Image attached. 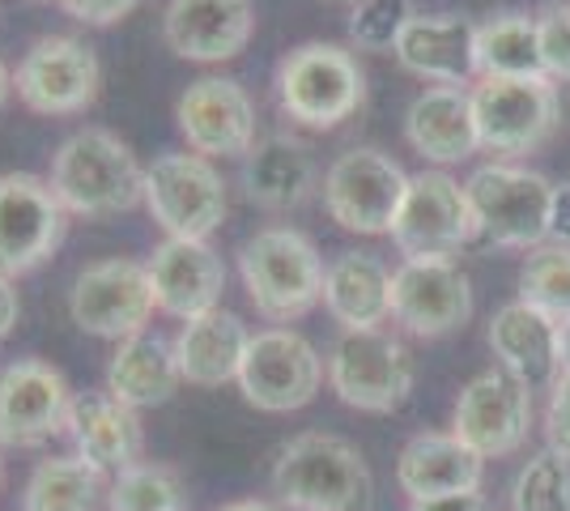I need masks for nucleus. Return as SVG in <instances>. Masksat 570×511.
I'll list each match as a JSON object with an SVG mask.
<instances>
[{"mask_svg":"<svg viewBox=\"0 0 570 511\" xmlns=\"http://www.w3.org/2000/svg\"><path fill=\"white\" fill-rule=\"evenodd\" d=\"M273 494L289 511H371L375 478L357 443L333 431H303L273 461Z\"/></svg>","mask_w":570,"mask_h":511,"instance_id":"nucleus-1","label":"nucleus"},{"mask_svg":"<svg viewBox=\"0 0 570 511\" xmlns=\"http://www.w3.org/2000/svg\"><path fill=\"white\" fill-rule=\"evenodd\" d=\"M51 193L77 218H111L145 205V167L107 128H81L51 154Z\"/></svg>","mask_w":570,"mask_h":511,"instance_id":"nucleus-2","label":"nucleus"},{"mask_svg":"<svg viewBox=\"0 0 570 511\" xmlns=\"http://www.w3.org/2000/svg\"><path fill=\"white\" fill-rule=\"evenodd\" d=\"M238 273L252 307L273 324L303 320L324 303V261L320 247L294 226H264L238 247Z\"/></svg>","mask_w":570,"mask_h":511,"instance_id":"nucleus-3","label":"nucleus"},{"mask_svg":"<svg viewBox=\"0 0 570 511\" xmlns=\"http://www.w3.org/2000/svg\"><path fill=\"white\" fill-rule=\"evenodd\" d=\"M277 102L294 124L328 132L366 102V73L336 43H303L277 65Z\"/></svg>","mask_w":570,"mask_h":511,"instance_id":"nucleus-4","label":"nucleus"},{"mask_svg":"<svg viewBox=\"0 0 570 511\" xmlns=\"http://www.w3.org/2000/svg\"><path fill=\"white\" fill-rule=\"evenodd\" d=\"M553 188L558 184H549L541 170L515 167V163L476 167L464 184L481 239L494 247H520V252L549 244Z\"/></svg>","mask_w":570,"mask_h":511,"instance_id":"nucleus-5","label":"nucleus"},{"mask_svg":"<svg viewBox=\"0 0 570 511\" xmlns=\"http://www.w3.org/2000/svg\"><path fill=\"white\" fill-rule=\"evenodd\" d=\"M417 380L413 354L404 350L401 337L383 328H362V333H341L328 350V384L336 401L362 410V414H396Z\"/></svg>","mask_w":570,"mask_h":511,"instance_id":"nucleus-6","label":"nucleus"},{"mask_svg":"<svg viewBox=\"0 0 570 511\" xmlns=\"http://www.w3.org/2000/svg\"><path fill=\"white\" fill-rule=\"evenodd\" d=\"M473 239H481V226L464 184L443 167L409 175V193L392 226V244L404 261H452Z\"/></svg>","mask_w":570,"mask_h":511,"instance_id":"nucleus-7","label":"nucleus"},{"mask_svg":"<svg viewBox=\"0 0 570 511\" xmlns=\"http://www.w3.org/2000/svg\"><path fill=\"white\" fill-rule=\"evenodd\" d=\"M558 116V86L549 77H485L473 90L476 141L499 158L541 149L553 137Z\"/></svg>","mask_w":570,"mask_h":511,"instance_id":"nucleus-8","label":"nucleus"},{"mask_svg":"<svg viewBox=\"0 0 570 511\" xmlns=\"http://www.w3.org/2000/svg\"><path fill=\"white\" fill-rule=\"evenodd\" d=\"M145 209L167 239H209L226 222V179L200 154H163L145 167Z\"/></svg>","mask_w":570,"mask_h":511,"instance_id":"nucleus-9","label":"nucleus"},{"mask_svg":"<svg viewBox=\"0 0 570 511\" xmlns=\"http://www.w3.org/2000/svg\"><path fill=\"white\" fill-rule=\"evenodd\" d=\"M409 175L383 149H345L324 170V209L350 235H392Z\"/></svg>","mask_w":570,"mask_h":511,"instance_id":"nucleus-10","label":"nucleus"},{"mask_svg":"<svg viewBox=\"0 0 570 511\" xmlns=\"http://www.w3.org/2000/svg\"><path fill=\"white\" fill-rule=\"evenodd\" d=\"M324 371L328 363L303 333L264 328V333H252V345L238 366V389H243V401L264 414H294L315 401Z\"/></svg>","mask_w":570,"mask_h":511,"instance_id":"nucleus-11","label":"nucleus"},{"mask_svg":"<svg viewBox=\"0 0 570 511\" xmlns=\"http://www.w3.org/2000/svg\"><path fill=\"white\" fill-rule=\"evenodd\" d=\"M154 282L149 268L137 261H95L77 273L69 291V316L81 333L102 341H128L145 333V324L154 316Z\"/></svg>","mask_w":570,"mask_h":511,"instance_id":"nucleus-12","label":"nucleus"},{"mask_svg":"<svg viewBox=\"0 0 570 511\" xmlns=\"http://www.w3.org/2000/svg\"><path fill=\"white\" fill-rule=\"evenodd\" d=\"M48 179L9 170L0 175V277L18 282L48 261L69 226Z\"/></svg>","mask_w":570,"mask_h":511,"instance_id":"nucleus-13","label":"nucleus"},{"mask_svg":"<svg viewBox=\"0 0 570 511\" xmlns=\"http://www.w3.org/2000/svg\"><path fill=\"white\" fill-rule=\"evenodd\" d=\"M528 431H532V389L523 380L494 366L464 384L455 401L452 435L464 439L481 461L520 452L528 443Z\"/></svg>","mask_w":570,"mask_h":511,"instance_id":"nucleus-14","label":"nucleus"},{"mask_svg":"<svg viewBox=\"0 0 570 511\" xmlns=\"http://www.w3.org/2000/svg\"><path fill=\"white\" fill-rule=\"evenodd\" d=\"M98 56L72 35H48L22 56L13 90L35 116H77L98 98Z\"/></svg>","mask_w":570,"mask_h":511,"instance_id":"nucleus-15","label":"nucleus"},{"mask_svg":"<svg viewBox=\"0 0 570 511\" xmlns=\"http://www.w3.org/2000/svg\"><path fill=\"white\" fill-rule=\"evenodd\" d=\"M392 320L413 337H448L473 320V282L455 261H404L392 273Z\"/></svg>","mask_w":570,"mask_h":511,"instance_id":"nucleus-16","label":"nucleus"},{"mask_svg":"<svg viewBox=\"0 0 570 511\" xmlns=\"http://www.w3.org/2000/svg\"><path fill=\"white\" fill-rule=\"evenodd\" d=\"M175 120L191 154L247 158L256 146V102L230 77H200L175 102Z\"/></svg>","mask_w":570,"mask_h":511,"instance_id":"nucleus-17","label":"nucleus"},{"mask_svg":"<svg viewBox=\"0 0 570 511\" xmlns=\"http://www.w3.org/2000/svg\"><path fill=\"white\" fill-rule=\"evenodd\" d=\"M69 405V380L51 363H9L0 371V448H43L65 431Z\"/></svg>","mask_w":570,"mask_h":511,"instance_id":"nucleus-18","label":"nucleus"},{"mask_svg":"<svg viewBox=\"0 0 570 511\" xmlns=\"http://www.w3.org/2000/svg\"><path fill=\"white\" fill-rule=\"evenodd\" d=\"M256 35L252 0H170L163 13V39L179 60L222 65L235 60Z\"/></svg>","mask_w":570,"mask_h":511,"instance_id":"nucleus-19","label":"nucleus"},{"mask_svg":"<svg viewBox=\"0 0 570 511\" xmlns=\"http://www.w3.org/2000/svg\"><path fill=\"white\" fill-rule=\"evenodd\" d=\"M145 268L154 282L158 312L175 320H196L214 312L226 291V265L205 239H163Z\"/></svg>","mask_w":570,"mask_h":511,"instance_id":"nucleus-20","label":"nucleus"},{"mask_svg":"<svg viewBox=\"0 0 570 511\" xmlns=\"http://www.w3.org/2000/svg\"><path fill=\"white\" fill-rule=\"evenodd\" d=\"M65 435L72 439V456L95 464L98 473H124L141 461L145 435L137 410L119 405L111 392H77L69 405Z\"/></svg>","mask_w":570,"mask_h":511,"instance_id":"nucleus-21","label":"nucleus"},{"mask_svg":"<svg viewBox=\"0 0 570 511\" xmlns=\"http://www.w3.org/2000/svg\"><path fill=\"white\" fill-rule=\"evenodd\" d=\"M392 56L430 86H464L476 73V26L460 13H413Z\"/></svg>","mask_w":570,"mask_h":511,"instance_id":"nucleus-22","label":"nucleus"},{"mask_svg":"<svg viewBox=\"0 0 570 511\" xmlns=\"http://www.w3.org/2000/svg\"><path fill=\"white\" fill-rule=\"evenodd\" d=\"M404 141L434 167H455L473 158L476 141L473 95L460 86H426L404 111Z\"/></svg>","mask_w":570,"mask_h":511,"instance_id":"nucleus-23","label":"nucleus"},{"mask_svg":"<svg viewBox=\"0 0 570 511\" xmlns=\"http://www.w3.org/2000/svg\"><path fill=\"white\" fill-rule=\"evenodd\" d=\"M320 184V167L307 141H298L294 132H273L252 146L243 158V193L252 205L285 214L298 209Z\"/></svg>","mask_w":570,"mask_h":511,"instance_id":"nucleus-24","label":"nucleus"},{"mask_svg":"<svg viewBox=\"0 0 570 511\" xmlns=\"http://www.w3.org/2000/svg\"><path fill=\"white\" fill-rule=\"evenodd\" d=\"M485 461L476 456L464 439L426 431L404 443L401 461H396V487L409 494V503L439 499V494H464L481 490Z\"/></svg>","mask_w":570,"mask_h":511,"instance_id":"nucleus-25","label":"nucleus"},{"mask_svg":"<svg viewBox=\"0 0 570 511\" xmlns=\"http://www.w3.org/2000/svg\"><path fill=\"white\" fill-rule=\"evenodd\" d=\"M490 350L502 371H511L528 389H541L558 380L562 354H558V320L528 303H507L490 316Z\"/></svg>","mask_w":570,"mask_h":511,"instance_id":"nucleus-26","label":"nucleus"},{"mask_svg":"<svg viewBox=\"0 0 570 511\" xmlns=\"http://www.w3.org/2000/svg\"><path fill=\"white\" fill-rule=\"evenodd\" d=\"M247 345H252L247 324L235 312L214 307L205 316L184 320V328L175 333V363H179L184 384L222 389V384L238 380V366H243Z\"/></svg>","mask_w":570,"mask_h":511,"instance_id":"nucleus-27","label":"nucleus"},{"mask_svg":"<svg viewBox=\"0 0 570 511\" xmlns=\"http://www.w3.org/2000/svg\"><path fill=\"white\" fill-rule=\"evenodd\" d=\"M324 307L341 333L380 328L392 316V268L375 252H341L324 273Z\"/></svg>","mask_w":570,"mask_h":511,"instance_id":"nucleus-28","label":"nucleus"},{"mask_svg":"<svg viewBox=\"0 0 570 511\" xmlns=\"http://www.w3.org/2000/svg\"><path fill=\"white\" fill-rule=\"evenodd\" d=\"M184 375L175 363V341L158 333H137L119 341L111 363H107V392L128 410H154L167 405L179 392Z\"/></svg>","mask_w":570,"mask_h":511,"instance_id":"nucleus-29","label":"nucleus"},{"mask_svg":"<svg viewBox=\"0 0 570 511\" xmlns=\"http://www.w3.org/2000/svg\"><path fill=\"white\" fill-rule=\"evenodd\" d=\"M107 499V473L81 456L39 461L22 490V511H98Z\"/></svg>","mask_w":570,"mask_h":511,"instance_id":"nucleus-30","label":"nucleus"},{"mask_svg":"<svg viewBox=\"0 0 570 511\" xmlns=\"http://www.w3.org/2000/svg\"><path fill=\"white\" fill-rule=\"evenodd\" d=\"M476 73L485 77H546L537 18L532 13H494L476 26Z\"/></svg>","mask_w":570,"mask_h":511,"instance_id":"nucleus-31","label":"nucleus"},{"mask_svg":"<svg viewBox=\"0 0 570 511\" xmlns=\"http://www.w3.org/2000/svg\"><path fill=\"white\" fill-rule=\"evenodd\" d=\"M520 303L546 312L549 320H570V247L541 244L523 256Z\"/></svg>","mask_w":570,"mask_h":511,"instance_id":"nucleus-32","label":"nucleus"},{"mask_svg":"<svg viewBox=\"0 0 570 511\" xmlns=\"http://www.w3.org/2000/svg\"><path fill=\"white\" fill-rule=\"evenodd\" d=\"M111 511H188L184 508V478L158 461H137L132 469L116 473L107 490Z\"/></svg>","mask_w":570,"mask_h":511,"instance_id":"nucleus-33","label":"nucleus"},{"mask_svg":"<svg viewBox=\"0 0 570 511\" xmlns=\"http://www.w3.org/2000/svg\"><path fill=\"white\" fill-rule=\"evenodd\" d=\"M515 511H570V461L562 452H537L511 487Z\"/></svg>","mask_w":570,"mask_h":511,"instance_id":"nucleus-34","label":"nucleus"},{"mask_svg":"<svg viewBox=\"0 0 570 511\" xmlns=\"http://www.w3.org/2000/svg\"><path fill=\"white\" fill-rule=\"evenodd\" d=\"M409 22H413L409 0H354L345 30L357 51H396Z\"/></svg>","mask_w":570,"mask_h":511,"instance_id":"nucleus-35","label":"nucleus"},{"mask_svg":"<svg viewBox=\"0 0 570 511\" xmlns=\"http://www.w3.org/2000/svg\"><path fill=\"white\" fill-rule=\"evenodd\" d=\"M537 43L549 81H570V4H546L537 13Z\"/></svg>","mask_w":570,"mask_h":511,"instance_id":"nucleus-36","label":"nucleus"},{"mask_svg":"<svg viewBox=\"0 0 570 511\" xmlns=\"http://www.w3.org/2000/svg\"><path fill=\"white\" fill-rule=\"evenodd\" d=\"M546 439L553 452H562L570 461V371H562V375L553 380V392H549Z\"/></svg>","mask_w":570,"mask_h":511,"instance_id":"nucleus-37","label":"nucleus"},{"mask_svg":"<svg viewBox=\"0 0 570 511\" xmlns=\"http://www.w3.org/2000/svg\"><path fill=\"white\" fill-rule=\"evenodd\" d=\"M65 4V13L77 18V22L86 26H116L119 18H128L141 0H60Z\"/></svg>","mask_w":570,"mask_h":511,"instance_id":"nucleus-38","label":"nucleus"},{"mask_svg":"<svg viewBox=\"0 0 570 511\" xmlns=\"http://www.w3.org/2000/svg\"><path fill=\"white\" fill-rule=\"evenodd\" d=\"M409 511H490V503L481 490H464V494H439V499L409 503Z\"/></svg>","mask_w":570,"mask_h":511,"instance_id":"nucleus-39","label":"nucleus"},{"mask_svg":"<svg viewBox=\"0 0 570 511\" xmlns=\"http://www.w3.org/2000/svg\"><path fill=\"white\" fill-rule=\"evenodd\" d=\"M549 244L570 247V184L553 188V209H549Z\"/></svg>","mask_w":570,"mask_h":511,"instance_id":"nucleus-40","label":"nucleus"},{"mask_svg":"<svg viewBox=\"0 0 570 511\" xmlns=\"http://www.w3.org/2000/svg\"><path fill=\"white\" fill-rule=\"evenodd\" d=\"M18 316H22V298H18V291H13V282H9V277H0V345L9 341Z\"/></svg>","mask_w":570,"mask_h":511,"instance_id":"nucleus-41","label":"nucleus"},{"mask_svg":"<svg viewBox=\"0 0 570 511\" xmlns=\"http://www.w3.org/2000/svg\"><path fill=\"white\" fill-rule=\"evenodd\" d=\"M217 511H282V503H264V499H235V503H222Z\"/></svg>","mask_w":570,"mask_h":511,"instance_id":"nucleus-42","label":"nucleus"},{"mask_svg":"<svg viewBox=\"0 0 570 511\" xmlns=\"http://www.w3.org/2000/svg\"><path fill=\"white\" fill-rule=\"evenodd\" d=\"M558 354H562V371H570V320L558 324Z\"/></svg>","mask_w":570,"mask_h":511,"instance_id":"nucleus-43","label":"nucleus"},{"mask_svg":"<svg viewBox=\"0 0 570 511\" xmlns=\"http://www.w3.org/2000/svg\"><path fill=\"white\" fill-rule=\"evenodd\" d=\"M9 95H13V73L4 69V60H0V107L9 102Z\"/></svg>","mask_w":570,"mask_h":511,"instance_id":"nucleus-44","label":"nucleus"},{"mask_svg":"<svg viewBox=\"0 0 570 511\" xmlns=\"http://www.w3.org/2000/svg\"><path fill=\"white\" fill-rule=\"evenodd\" d=\"M350 4H354V0H350Z\"/></svg>","mask_w":570,"mask_h":511,"instance_id":"nucleus-45","label":"nucleus"}]
</instances>
